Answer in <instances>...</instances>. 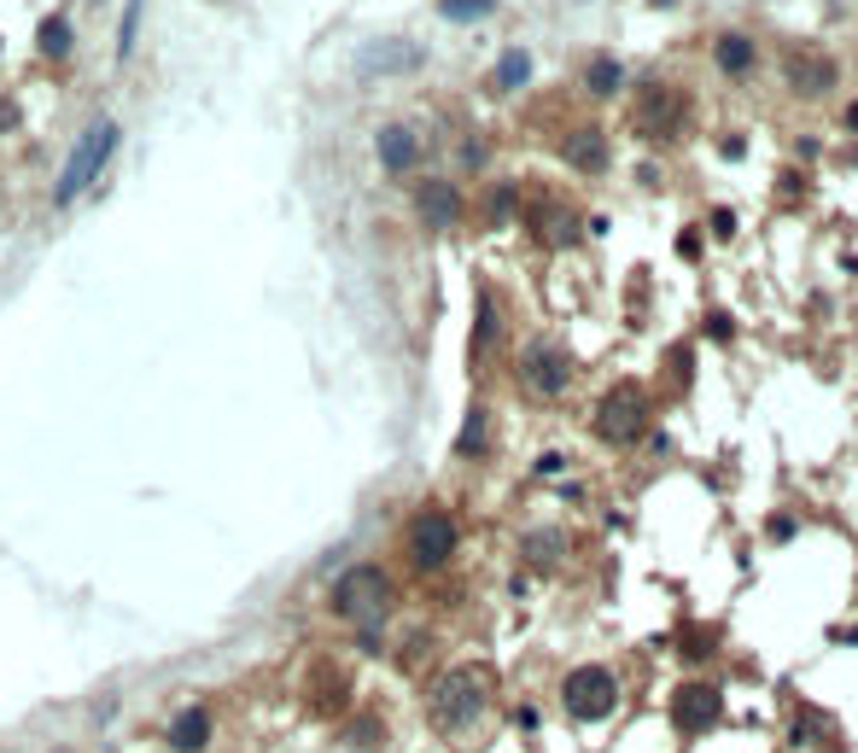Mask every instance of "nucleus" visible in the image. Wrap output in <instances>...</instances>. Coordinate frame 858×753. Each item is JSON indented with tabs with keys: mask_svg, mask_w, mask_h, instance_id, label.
<instances>
[{
	"mask_svg": "<svg viewBox=\"0 0 858 753\" xmlns=\"http://www.w3.org/2000/svg\"><path fill=\"white\" fill-rule=\"evenodd\" d=\"M333 614L339 619H351L357 630H362V643L374 648V625L392 614V579L380 573V566H351V573H339V584H333Z\"/></svg>",
	"mask_w": 858,
	"mask_h": 753,
	"instance_id": "obj_1",
	"label": "nucleus"
},
{
	"mask_svg": "<svg viewBox=\"0 0 858 753\" xmlns=\"http://www.w3.org/2000/svg\"><path fill=\"white\" fill-rule=\"evenodd\" d=\"M561 701L572 719H607L613 707H619V683H613V671L607 666H579V671H566V683H561Z\"/></svg>",
	"mask_w": 858,
	"mask_h": 753,
	"instance_id": "obj_5",
	"label": "nucleus"
},
{
	"mask_svg": "<svg viewBox=\"0 0 858 753\" xmlns=\"http://www.w3.org/2000/svg\"><path fill=\"white\" fill-rule=\"evenodd\" d=\"M140 7H147V0H129V7H123V30H117V59H129V47H135V24H140Z\"/></svg>",
	"mask_w": 858,
	"mask_h": 753,
	"instance_id": "obj_22",
	"label": "nucleus"
},
{
	"mask_svg": "<svg viewBox=\"0 0 858 753\" xmlns=\"http://www.w3.org/2000/svg\"><path fill=\"white\" fill-rule=\"evenodd\" d=\"M490 701V678L479 666H456L433 683V724L438 730H467Z\"/></svg>",
	"mask_w": 858,
	"mask_h": 753,
	"instance_id": "obj_3",
	"label": "nucleus"
},
{
	"mask_svg": "<svg viewBox=\"0 0 858 753\" xmlns=\"http://www.w3.org/2000/svg\"><path fill=\"white\" fill-rule=\"evenodd\" d=\"M788 83H794V94H824V88H835V59L829 53H794L788 59Z\"/></svg>",
	"mask_w": 858,
	"mask_h": 753,
	"instance_id": "obj_11",
	"label": "nucleus"
},
{
	"mask_svg": "<svg viewBox=\"0 0 858 753\" xmlns=\"http://www.w3.org/2000/svg\"><path fill=\"white\" fill-rule=\"evenodd\" d=\"M643 426H648V397H643V385L619 380V385H613V392L596 403V433H602L607 444H637Z\"/></svg>",
	"mask_w": 858,
	"mask_h": 753,
	"instance_id": "obj_4",
	"label": "nucleus"
},
{
	"mask_svg": "<svg viewBox=\"0 0 858 753\" xmlns=\"http://www.w3.org/2000/svg\"><path fill=\"white\" fill-rule=\"evenodd\" d=\"M438 12H444V18H456V24H474V18L497 12V0H438Z\"/></svg>",
	"mask_w": 858,
	"mask_h": 753,
	"instance_id": "obj_21",
	"label": "nucleus"
},
{
	"mask_svg": "<svg viewBox=\"0 0 858 753\" xmlns=\"http://www.w3.org/2000/svg\"><path fill=\"white\" fill-rule=\"evenodd\" d=\"M449 555H456V520H449L444 508H426V515L409 520V561H415L421 573H438Z\"/></svg>",
	"mask_w": 858,
	"mask_h": 753,
	"instance_id": "obj_6",
	"label": "nucleus"
},
{
	"mask_svg": "<svg viewBox=\"0 0 858 753\" xmlns=\"http://www.w3.org/2000/svg\"><path fill=\"white\" fill-rule=\"evenodd\" d=\"M678 252L695 263V257H701V234H678Z\"/></svg>",
	"mask_w": 858,
	"mask_h": 753,
	"instance_id": "obj_28",
	"label": "nucleus"
},
{
	"mask_svg": "<svg viewBox=\"0 0 858 753\" xmlns=\"http://www.w3.org/2000/svg\"><path fill=\"white\" fill-rule=\"evenodd\" d=\"M671 712H678V724L689 730V736H701V730L719 724L724 701H719V689H712V683H684L678 701H671Z\"/></svg>",
	"mask_w": 858,
	"mask_h": 753,
	"instance_id": "obj_10",
	"label": "nucleus"
},
{
	"mask_svg": "<svg viewBox=\"0 0 858 753\" xmlns=\"http://www.w3.org/2000/svg\"><path fill=\"white\" fill-rule=\"evenodd\" d=\"M485 216H490V222H508V216H515V188H490V193H485Z\"/></svg>",
	"mask_w": 858,
	"mask_h": 753,
	"instance_id": "obj_23",
	"label": "nucleus"
},
{
	"mask_svg": "<svg viewBox=\"0 0 858 753\" xmlns=\"http://www.w3.org/2000/svg\"><path fill=\"white\" fill-rule=\"evenodd\" d=\"M648 7H678V0H648Z\"/></svg>",
	"mask_w": 858,
	"mask_h": 753,
	"instance_id": "obj_29",
	"label": "nucleus"
},
{
	"mask_svg": "<svg viewBox=\"0 0 858 753\" xmlns=\"http://www.w3.org/2000/svg\"><path fill=\"white\" fill-rule=\"evenodd\" d=\"M584 83H590V94H602V99H607V94H619V83H625V71H619V65H613V59H596V65H590V71H584Z\"/></svg>",
	"mask_w": 858,
	"mask_h": 753,
	"instance_id": "obj_19",
	"label": "nucleus"
},
{
	"mask_svg": "<svg viewBox=\"0 0 858 753\" xmlns=\"http://www.w3.org/2000/svg\"><path fill=\"white\" fill-rule=\"evenodd\" d=\"M415 205H421V216L433 222V229H449V222L462 216V193L449 188V181H426V188L415 193Z\"/></svg>",
	"mask_w": 858,
	"mask_h": 753,
	"instance_id": "obj_13",
	"label": "nucleus"
},
{
	"mask_svg": "<svg viewBox=\"0 0 858 753\" xmlns=\"http://www.w3.org/2000/svg\"><path fill=\"white\" fill-rule=\"evenodd\" d=\"M520 380L538 397H561L566 380H572V362H566V351L555 339H538V344H526V357H520Z\"/></svg>",
	"mask_w": 858,
	"mask_h": 753,
	"instance_id": "obj_8",
	"label": "nucleus"
},
{
	"mask_svg": "<svg viewBox=\"0 0 858 753\" xmlns=\"http://www.w3.org/2000/svg\"><path fill=\"white\" fill-rule=\"evenodd\" d=\"M374 147H380V165H385V170H409V165H415V152H421V140H415V129L385 124Z\"/></svg>",
	"mask_w": 858,
	"mask_h": 753,
	"instance_id": "obj_14",
	"label": "nucleus"
},
{
	"mask_svg": "<svg viewBox=\"0 0 858 753\" xmlns=\"http://www.w3.org/2000/svg\"><path fill=\"white\" fill-rule=\"evenodd\" d=\"M712 234L730 240V234H735V216H730V211H712Z\"/></svg>",
	"mask_w": 858,
	"mask_h": 753,
	"instance_id": "obj_27",
	"label": "nucleus"
},
{
	"mask_svg": "<svg viewBox=\"0 0 858 753\" xmlns=\"http://www.w3.org/2000/svg\"><path fill=\"white\" fill-rule=\"evenodd\" d=\"M753 59H760V53H753L748 35H719V42H712V65H719L724 76H748Z\"/></svg>",
	"mask_w": 858,
	"mask_h": 753,
	"instance_id": "obj_16",
	"label": "nucleus"
},
{
	"mask_svg": "<svg viewBox=\"0 0 858 753\" xmlns=\"http://www.w3.org/2000/svg\"><path fill=\"white\" fill-rule=\"evenodd\" d=\"M421 65V47L403 42V35H380V42L357 47V76H403Z\"/></svg>",
	"mask_w": 858,
	"mask_h": 753,
	"instance_id": "obj_9",
	"label": "nucleus"
},
{
	"mask_svg": "<svg viewBox=\"0 0 858 753\" xmlns=\"http://www.w3.org/2000/svg\"><path fill=\"white\" fill-rule=\"evenodd\" d=\"M490 333H497V310H490V298H479V333H474V351H485Z\"/></svg>",
	"mask_w": 858,
	"mask_h": 753,
	"instance_id": "obj_25",
	"label": "nucleus"
},
{
	"mask_svg": "<svg viewBox=\"0 0 858 753\" xmlns=\"http://www.w3.org/2000/svg\"><path fill=\"white\" fill-rule=\"evenodd\" d=\"M566 165L572 170H590V176H596V170H607V140L596 135V129H579V135H566Z\"/></svg>",
	"mask_w": 858,
	"mask_h": 753,
	"instance_id": "obj_15",
	"label": "nucleus"
},
{
	"mask_svg": "<svg viewBox=\"0 0 858 753\" xmlns=\"http://www.w3.org/2000/svg\"><path fill=\"white\" fill-rule=\"evenodd\" d=\"M112 147H117V124H112V117H99V124L82 129L71 158H65V170H59V181H53V205H76V193L88 188V181H99Z\"/></svg>",
	"mask_w": 858,
	"mask_h": 753,
	"instance_id": "obj_2",
	"label": "nucleus"
},
{
	"mask_svg": "<svg viewBox=\"0 0 858 753\" xmlns=\"http://www.w3.org/2000/svg\"><path fill=\"white\" fill-rule=\"evenodd\" d=\"M163 742H170L176 753H204V747H211V712H204V707L176 712V724H170V736H163Z\"/></svg>",
	"mask_w": 858,
	"mask_h": 753,
	"instance_id": "obj_12",
	"label": "nucleus"
},
{
	"mask_svg": "<svg viewBox=\"0 0 858 753\" xmlns=\"http://www.w3.org/2000/svg\"><path fill=\"white\" fill-rule=\"evenodd\" d=\"M531 76V59L515 47V53H502V65H497V76H490V88H520Z\"/></svg>",
	"mask_w": 858,
	"mask_h": 753,
	"instance_id": "obj_20",
	"label": "nucleus"
},
{
	"mask_svg": "<svg viewBox=\"0 0 858 753\" xmlns=\"http://www.w3.org/2000/svg\"><path fill=\"white\" fill-rule=\"evenodd\" d=\"M684 112H689V94L684 88H671V83H643L637 94V135H654V140H666L671 129L684 124Z\"/></svg>",
	"mask_w": 858,
	"mask_h": 753,
	"instance_id": "obj_7",
	"label": "nucleus"
},
{
	"mask_svg": "<svg viewBox=\"0 0 858 753\" xmlns=\"http://www.w3.org/2000/svg\"><path fill=\"white\" fill-rule=\"evenodd\" d=\"M538 234H543V240H555V246H572V234H579V222H572V216L555 205V199H549V205L538 211Z\"/></svg>",
	"mask_w": 858,
	"mask_h": 753,
	"instance_id": "obj_17",
	"label": "nucleus"
},
{
	"mask_svg": "<svg viewBox=\"0 0 858 753\" xmlns=\"http://www.w3.org/2000/svg\"><path fill=\"white\" fill-rule=\"evenodd\" d=\"M707 333H712V339H730L735 328H730V316H719V310H712V316H707Z\"/></svg>",
	"mask_w": 858,
	"mask_h": 753,
	"instance_id": "obj_26",
	"label": "nucleus"
},
{
	"mask_svg": "<svg viewBox=\"0 0 858 753\" xmlns=\"http://www.w3.org/2000/svg\"><path fill=\"white\" fill-rule=\"evenodd\" d=\"M41 53H47V59H65L71 53V18L65 12H53L47 24H41Z\"/></svg>",
	"mask_w": 858,
	"mask_h": 753,
	"instance_id": "obj_18",
	"label": "nucleus"
},
{
	"mask_svg": "<svg viewBox=\"0 0 858 753\" xmlns=\"http://www.w3.org/2000/svg\"><path fill=\"white\" fill-rule=\"evenodd\" d=\"M479 444H485V410H474V415H467V433H462V444H456V450H462V456H474Z\"/></svg>",
	"mask_w": 858,
	"mask_h": 753,
	"instance_id": "obj_24",
	"label": "nucleus"
}]
</instances>
